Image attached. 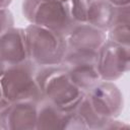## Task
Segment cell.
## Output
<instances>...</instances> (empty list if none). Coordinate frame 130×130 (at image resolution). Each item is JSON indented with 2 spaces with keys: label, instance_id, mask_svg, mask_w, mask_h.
Returning <instances> with one entry per match:
<instances>
[{
  "label": "cell",
  "instance_id": "cell-1",
  "mask_svg": "<svg viewBox=\"0 0 130 130\" xmlns=\"http://www.w3.org/2000/svg\"><path fill=\"white\" fill-rule=\"evenodd\" d=\"M36 79L44 100L64 110H74L85 95L72 81L64 64L39 67Z\"/></svg>",
  "mask_w": 130,
  "mask_h": 130
},
{
  "label": "cell",
  "instance_id": "cell-2",
  "mask_svg": "<svg viewBox=\"0 0 130 130\" xmlns=\"http://www.w3.org/2000/svg\"><path fill=\"white\" fill-rule=\"evenodd\" d=\"M39 66L29 59L1 68V98L9 103L30 101L41 103L44 98L36 79Z\"/></svg>",
  "mask_w": 130,
  "mask_h": 130
},
{
  "label": "cell",
  "instance_id": "cell-3",
  "mask_svg": "<svg viewBox=\"0 0 130 130\" xmlns=\"http://www.w3.org/2000/svg\"><path fill=\"white\" fill-rule=\"evenodd\" d=\"M24 30L30 61L39 67L63 64L67 52L66 36L34 23Z\"/></svg>",
  "mask_w": 130,
  "mask_h": 130
},
{
  "label": "cell",
  "instance_id": "cell-4",
  "mask_svg": "<svg viewBox=\"0 0 130 130\" xmlns=\"http://www.w3.org/2000/svg\"><path fill=\"white\" fill-rule=\"evenodd\" d=\"M22 14L29 23L67 36L75 22L69 2L58 0H22Z\"/></svg>",
  "mask_w": 130,
  "mask_h": 130
},
{
  "label": "cell",
  "instance_id": "cell-5",
  "mask_svg": "<svg viewBox=\"0 0 130 130\" xmlns=\"http://www.w3.org/2000/svg\"><path fill=\"white\" fill-rule=\"evenodd\" d=\"M66 39L65 66L86 61L96 62L99 51L108 40V32L89 23H75Z\"/></svg>",
  "mask_w": 130,
  "mask_h": 130
},
{
  "label": "cell",
  "instance_id": "cell-6",
  "mask_svg": "<svg viewBox=\"0 0 130 130\" xmlns=\"http://www.w3.org/2000/svg\"><path fill=\"white\" fill-rule=\"evenodd\" d=\"M96 65L102 80H118L130 72V47L108 39L99 51Z\"/></svg>",
  "mask_w": 130,
  "mask_h": 130
},
{
  "label": "cell",
  "instance_id": "cell-7",
  "mask_svg": "<svg viewBox=\"0 0 130 130\" xmlns=\"http://www.w3.org/2000/svg\"><path fill=\"white\" fill-rule=\"evenodd\" d=\"M86 96L96 113L104 118H118L124 109V96L114 81L100 80Z\"/></svg>",
  "mask_w": 130,
  "mask_h": 130
},
{
  "label": "cell",
  "instance_id": "cell-8",
  "mask_svg": "<svg viewBox=\"0 0 130 130\" xmlns=\"http://www.w3.org/2000/svg\"><path fill=\"white\" fill-rule=\"evenodd\" d=\"M40 129H67L83 130L86 125L74 110H64L56 105L43 100L39 103L37 130Z\"/></svg>",
  "mask_w": 130,
  "mask_h": 130
},
{
  "label": "cell",
  "instance_id": "cell-9",
  "mask_svg": "<svg viewBox=\"0 0 130 130\" xmlns=\"http://www.w3.org/2000/svg\"><path fill=\"white\" fill-rule=\"evenodd\" d=\"M39 103L14 102L0 109L1 130H37Z\"/></svg>",
  "mask_w": 130,
  "mask_h": 130
},
{
  "label": "cell",
  "instance_id": "cell-10",
  "mask_svg": "<svg viewBox=\"0 0 130 130\" xmlns=\"http://www.w3.org/2000/svg\"><path fill=\"white\" fill-rule=\"evenodd\" d=\"M28 60L26 37L24 28L11 27L1 32L0 65L5 68Z\"/></svg>",
  "mask_w": 130,
  "mask_h": 130
},
{
  "label": "cell",
  "instance_id": "cell-11",
  "mask_svg": "<svg viewBox=\"0 0 130 130\" xmlns=\"http://www.w3.org/2000/svg\"><path fill=\"white\" fill-rule=\"evenodd\" d=\"M68 73L75 85L83 92H87L94 84L102 80L96 62L86 61L66 66Z\"/></svg>",
  "mask_w": 130,
  "mask_h": 130
},
{
  "label": "cell",
  "instance_id": "cell-12",
  "mask_svg": "<svg viewBox=\"0 0 130 130\" xmlns=\"http://www.w3.org/2000/svg\"><path fill=\"white\" fill-rule=\"evenodd\" d=\"M107 32L109 40L130 47V4L115 7L113 22Z\"/></svg>",
  "mask_w": 130,
  "mask_h": 130
},
{
  "label": "cell",
  "instance_id": "cell-13",
  "mask_svg": "<svg viewBox=\"0 0 130 130\" xmlns=\"http://www.w3.org/2000/svg\"><path fill=\"white\" fill-rule=\"evenodd\" d=\"M114 12L115 6L107 0H89L87 23L108 31L113 22Z\"/></svg>",
  "mask_w": 130,
  "mask_h": 130
},
{
  "label": "cell",
  "instance_id": "cell-14",
  "mask_svg": "<svg viewBox=\"0 0 130 130\" xmlns=\"http://www.w3.org/2000/svg\"><path fill=\"white\" fill-rule=\"evenodd\" d=\"M76 112L86 125L87 129H105V126L110 118H104L100 116L96 111L91 106L89 100L86 96V93L84 98L81 100V102L78 104V106L75 108Z\"/></svg>",
  "mask_w": 130,
  "mask_h": 130
},
{
  "label": "cell",
  "instance_id": "cell-15",
  "mask_svg": "<svg viewBox=\"0 0 130 130\" xmlns=\"http://www.w3.org/2000/svg\"><path fill=\"white\" fill-rule=\"evenodd\" d=\"M70 12L75 23H87L89 0H70Z\"/></svg>",
  "mask_w": 130,
  "mask_h": 130
},
{
  "label": "cell",
  "instance_id": "cell-16",
  "mask_svg": "<svg viewBox=\"0 0 130 130\" xmlns=\"http://www.w3.org/2000/svg\"><path fill=\"white\" fill-rule=\"evenodd\" d=\"M0 19H1V29L0 31L3 32L11 27L14 26V18L12 12L7 8L0 9Z\"/></svg>",
  "mask_w": 130,
  "mask_h": 130
},
{
  "label": "cell",
  "instance_id": "cell-17",
  "mask_svg": "<svg viewBox=\"0 0 130 130\" xmlns=\"http://www.w3.org/2000/svg\"><path fill=\"white\" fill-rule=\"evenodd\" d=\"M107 1L110 2L115 7H120V6H125L130 4V0H107Z\"/></svg>",
  "mask_w": 130,
  "mask_h": 130
},
{
  "label": "cell",
  "instance_id": "cell-18",
  "mask_svg": "<svg viewBox=\"0 0 130 130\" xmlns=\"http://www.w3.org/2000/svg\"><path fill=\"white\" fill-rule=\"evenodd\" d=\"M11 2H12V0H1L0 1V7L1 8H7Z\"/></svg>",
  "mask_w": 130,
  "mask_h": 130
},
{
  "label": "cell",
  "instance_id": "cell-19",
  "mask_svg": "<svg viewBox=\"0 0 130 130\" xmlns=\"http://www.w3.org/2000/svg\"><path fill=\"white\" fill-rule=\"evenodd\" d=\"M58 1H64V2H69L70 0H58Z\"/></svg>",
  "mask_w": 130,
  "mask_h": 130
}]
</instances>
